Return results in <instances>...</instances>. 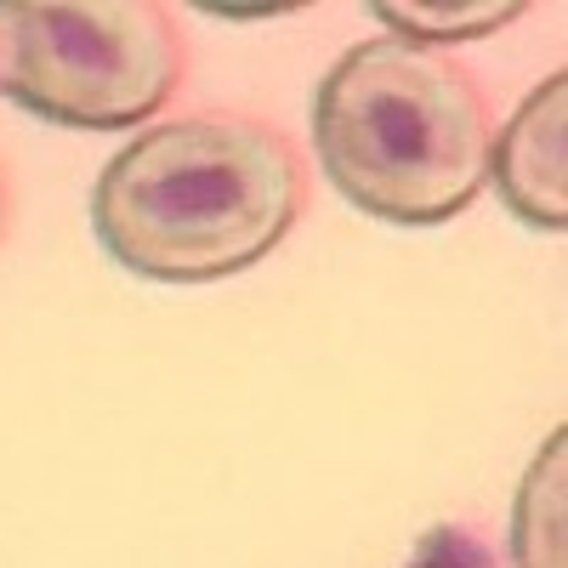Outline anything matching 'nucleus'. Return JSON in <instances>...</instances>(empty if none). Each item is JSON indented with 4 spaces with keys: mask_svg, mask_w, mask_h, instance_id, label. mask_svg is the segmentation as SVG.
<instances>
[{
    "mask_svg": "<svg viewBox=\"0 0 568 568\" xmlns=\"http://www.w3.org/2000/svg\"><path fill=\"white\" fill-rule=\"evenodd\" d=\"M307 205L296 142L251 114L142 131L91 187V233L136 278L216 284L284 245Z\"/></svg>",
    "mask_w": 568,
    "mask_h": 568,
    "instance_id": "f257e3e1",
    "label": "nucleus"
},
{
    "mask_svg": "<svg viewBox=\"0 0 568 568\" xmlns=\"http://www.w3.org/2000/svg\"><path fill=\"white\" fill-rule=\"evenodd\" d=\"M313 142L336 194L364 216L433 227L489 182V109L466 69L409 40H358L313 91Z\"/></svg>",
    "mask_w": 568,
    "mask_h": 568,
    "instance_id": "f03ea898",
    "label": "nucleus"
},
{
    "mask_svg": "<svg viewBox=\"0 0 568 568\" xmlns=\"http://www.w3.org/2000/svg\"><path fill=\"white\" fill-rule=\"evenodd\" d=\"M182 40L154 0H7L0 98L74 131H125L171 103Z\"/></svg>",
    "mask_w": 568,
    "mask_h": 568,
    "instance_id": "7ed1b4c3",
    "label": "nucleus"
},
{
    "mask_svg": "<svg viewBox=\"0 0 568 568\" xmlns=\"http://www.w3.org/2000/svg\"><path fill=\"white\" fill-rule=\"evenodd\" d=\"M568 74H551L546 85L529 91V103L517 109L489 142V171L500 182V200L511 205L517 222L557 233L568 222V187H562V160H568Z\"/></svg>",
    "mask_w": 568,
    "mask_h": 568,
    "instance_id": "20e7f679",
    "label": "nucleus"
},
{
    "mask_svg": "<svg viewBox=\"0 0 568 568\" xmlns=\"http://www.w3.org/2000/svg\"><path fill=\"white\" fill-rule=\"evenodd\" d=\"M562 449L568 438L551 433L529 466V478L517 484V506H511V562L517 568H562Z\"/></svg>",
    "mask_w": 568,
    "mask_h": 568,
    "instance_id": "39448f33",
    "label": "nucleus"
},
{
    "mask_svg": "<svg viewBox=\"0 0 568 568\" xmlns=\"http://www.w3.org/2000/svg\"><path fill=\"white\" fill-rule=\"evenodd\" d=\"M375 18L393 23V40L426 45V40H466V34H489L506 29L511 18H524V7H375Z\"/></svg>",
    "mask_w": 568,
    "mask_h": 568,
    "instance_id": "423d86ee",
    "label": "nucleus"
},
{
    "mask_svg": "<svg viewBox=\"0 0 568 568\" xmlns=\"http://www.w3.org/2000/svg\"><path fill=\"white\" fill-rule=\"evenodd\" d=\"M404 568H495V557H489V546L478 535H466L455 524H433L415 540Z\"/></svg>",
    "mask_w": 568,
    "mask_h": 568,
    "instance_id": "0eeeda50",
    "label": "nucleus"
},
{
    "mask_svg": "<svg viewBox=\"0 0 568 568\" xmlns=\"http://www.w3.org/2000/svg\"><path fill=\"white\" fill-rule=\"evenodd\" d=\"M0 222H7V176H0Z\"/></svg>",
    "mask_w": 568,
    "mask_h": 568,
    "instance_id": "6e6552de",
    "label": "nucleus"
}]
</instances>
